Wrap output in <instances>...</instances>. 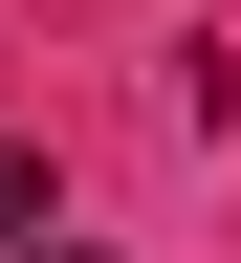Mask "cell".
<instances>
[{"instance_id": "6da1fadb", "label": "cell", "mask_w": 241, "mask_h": 263, "mask_svg": "<svg viewBox=\"0 0 241 263\" xmlns=\"http://www.w3.org/2000/svg\"><path fill=\"white\" fill-rule=\"evenodd\" d=\"M0 241H44V154H0Z\"/></svg>"}]
</instances>
